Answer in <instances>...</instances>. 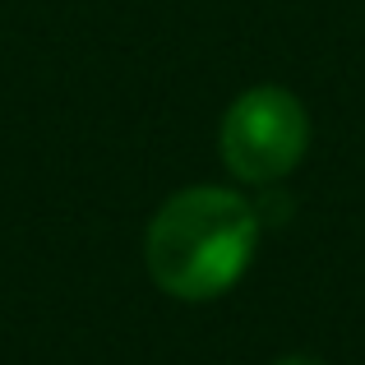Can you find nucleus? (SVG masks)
<instances>
[{
    "label": "nucleus",
    "mask_w": 365,
    "mask_h": 365,
    "mask_svg": "<svg viewBox=\"0 0 365 365\" xmlns=\"http://www.w3.org/2000/svg\"><path fill=\"white\" fill-rule=\"evenodd\" d=\"M259 217L236 190L195 185L171 195L143 236L153 282L176 301H213L232 292L255 259Z\"/></svg>",
    "instance_id": "obj_1"
},
{
    "label": "nucleus",
    "mask_w": 365,
    "mask_h": 365,
    "mask_svg": "<svg viewBox=\"0 0 365 365\" xmlns=\"http://www.w3.org/2000/svg\"><path fill=\"white\" fill-rule=\"evenodd\" d=\"M310 148V116L287 88H250L222 116V162L250 185L282 180Z\"/></svg>",
    "instance_id": "obj_2"
},
{
    "label": "nucleus",
    "mask_w": 365,
    "mask_h": 365,
    "mask_svg": "<svg viewBox=\"0 0 365 365\" xmlns=\"http://www.w3.org/2000/svg\"><path fill=\"white\" fill-rule=\"evenodd\" d=\"M273 365H324L319 356H282V361H273Z\"/></svg>",
    "instance_id": "obj_3"
}]
</instances>
